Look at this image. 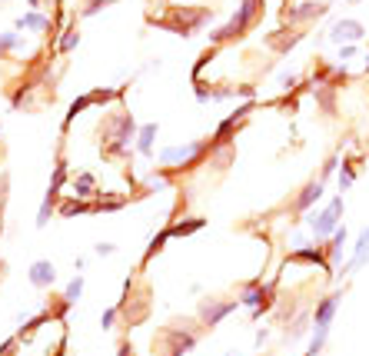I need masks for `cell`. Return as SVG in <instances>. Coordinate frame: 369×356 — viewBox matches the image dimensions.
<instances>
[{
	"mask_svg": "<svg viewBox=\"0 0 369 356\" xmlns=\"http://www.w3.org/2000/svg\"><path fill=\"white\" fill-rule=\"evenodd\" d=\"M346 240H349V230H346V227H340V230H336V233H333V240H329V243L323 247V250H326V260L333 263V270H336V266H343Z\"/></svg>",
	"mask_w": 369,
	"mask_h": 356,
	"instance_id": "obj_14",
	"label": "cell"
},
{
	"mask_svg": "<svg viewBox=\"0 0 369 356\" xmlns=\"http://www.w3.org/2000/svg\"><path fill=\"white\" fill-rule=\"evenodd\" d=\"M356 160L359 156H343V163H340V193H346L356 183Z\"/></svg>",
	"mask_w": 369,
	"mask_h": 356,
	"instance_id": "obj_16",
	"label": "cell"
},
{
	"mask_svg": "<svg viewBox=\"0 0 369 356\" xmlns=\"http://www.w3.org/2000/svg\"><path fill=\"white\" fill-rule=\"evenodd\" d=\"M53 206H57V197H44V204L37 210V227H47V220L53 217Z\"/></svg>",
	"mask_w": 369,
	"mask_h": 356,
	"instance_id": "obj_23",
	"label": "cell"
},
{
	"mask_svg": "<svg viewBox=\"0 0 369 356\" xmlns=\"http://www.w3.org/2000/svg\"><path fill=\"white\" fill-rule=\"evenodd\" d=\"M170 230V236H190V233H197V230H203V220L200 217H193V220H180V223H173Z\"/></svg>",
	"mask_w": 369,
	"mask_h": 356,
	"instance_id": "obj_19",
	"label": "cell"
},
{
	"mask_svg": "<svg viewBox=\"0 0 369 356\" xmlns=\"http://www.w3.org/2000/svg\"><path fill=\"white\" fill-rule=\"evenodd\" d=\"M24 47V37L20 33H0V51H20Z\"/></svg>",
	"mask_w": 369,
	"mask_h": 356,
	"instance_id": "obj_24",
	"label": "cell"
},
{
	"mask_svg": "<svg viewBox=\"0 0 369 356\" xmlns=\"http://www.w3.org/2000/svg\"><path fill=\"white\" fill-rule=\"evenodd\" d=\"M50 27V20L44 14H24L20 20H17V30H30V33H44Z\"/></svg>",
	"mask_w": 369,
	"mask_h": 356,
	"instance_id": "obj_17",
	"label": "cell"
},
{
	"mask_svg": "<svg viewBox=\"0 0 369 356\" xmlns=\"http://www.w3.org/2000/svg\"><path fill=\"white\" fill-rule=\"evenodd\" d=\"M366 37V27L359 24L356 17H343V20H336V24L329 27V33H326V40L329 44H359Z\"/></svg>",
	"mask_w": 369,
	"mask_h": 356,
	"instance_id": "obj_6",
	"label": "cell"
},
{
	"mask_svg": "<svg viewBox=\"0 0 369 356\" xmlns=\"http://www.w3.org/2000/svg\"><path fill=\"white\" fill-rule=\"evenodd\" d=\"M113 250H117L113 243H97V256H110Z\"/></svg>",
	"mask_w": 369,
	"mask_h": 356,
	"instance_id": "obj_33",
	"label": "cell"
},
{
	"mask_svg": "<svg viewBox=\"0 0 369 356\" xmlns=\"http://www.w3.org/2000/svg\"><path fill=\"white\" fill-rule=\"evenodd\" d=\"M323 193H326V183H323V180H310V183H306V187H303V190L296 193L293 210L306 217V213H310V210H313V206L323 200Z\"/></svg>",
	"mask_w": 369,
	"mask_h": 356,
	"instance_id": "obj_11",
	"label": "cell"
},
{
	"mask_svg": "<svg viewBox=\"0 0 369 356\" xmlns=\"http://www.w3.org/2000/svg\"><path fill=\"white\" fill-rule=\"evenodd\" d=\"M77 44H80V33H77L74 27H70V30L64 33V40H60V51H64V53H67V51H74Z\"/></svg>",
	"mask_w": 369,
	"mask_h": 356,
	"instance_id": "obj_28",
	"label": "cell"
},
{
	"mask_svg": "<svg viewBox=\"0 0 369 356\" xmlns=\"http://www.w3.org/2000/svg\"><path fill=\"white\" fill-rule=\"evenodd\" d=\"M326 10H329V3H323V0H303V3H296V7H286V10H283V24H290V27L310 24V20L326 17Z\"/></svg>",
	"mask_w": 369,
	"mask_h": 356,
	"instance_id": "obj_5",
	"label": "cell"
},
{
	"mask_svg": "<svg viewBox=\"0 0 369 356\" xmlns=\"http://www.w3.org/2000/svg\"><path fill=\"white\" fill-rule=\"evenodd\" d=\"M27 277H30V283H33L37 290H47V286L57 283V266H53L50 260H37V263H30Z\"/></svg>",
	"mask_w": 369,
	"mask_h": 356,
	"instance_id": "obj_12",
	"label": "cell"
},
{
	"mask_svg": "<svg viewBox=\"0 0 369 356\" xmlns=\"http://www.w3.org/2000/svg\"><path fill=\"white\" fill-rule=\"evenodd\" d=\"M156 133H160V127L156 124H147V127H140V133H137V140H133V150L140 153V156H153V143H156Z\"/></svg>",
	"mask_w": 369,
	"mask_h": 356,
	"instance_id": "obj_15",
	"label": "cell"
},
{
	"mask_svg": "<svg viewBox=\"0 0 369 356\" xmlns=\"http://www.w3.org/2000/svg\"><path fill=\"white\" fill-rule=\"evenodd\" d=\"M83 286H87V280H83V277H74V280L67 283V290H64V303L74 306L77 300H80V293H83Z\"/></svg>",
	"mask_w": 369,
	"mask_h": 356,
	"instance_id": "obj_20",
	"label": "cell"
},
{
	"mask_svg": "<svg viewBox=\"0 0 369 356\" xmlns=\"http://www.w3.org/2000/svg\"><path fill=\"white\" fill-rule=\"evenodd\" d=\"M163 340H167V350H163V356H183L190 353L193 346H197V333L193 330H167L163 333Z\"/></svg>",
	"mask_w": 369,
	"mask_h": 356,
	"instance_id": "obj_9",
	"label": "cell"
},
{
	"mask_svg": "<svg viewBox=\"0 0 369 356\" xmlns=\"http://www.w3.org/2000/svg\"><path fill=\"white\" fill-rule=\"evenodd\" d=\"M366 74H369V53H366Z\"/></svg>",
	"mask_w": 369,
	"mask_h": 356,
	"instance_id": "obj_35",
	"label": "cell"
},
{
	"mask_svg": "<svg viewBox=\"0 0 369 356\" xmlns=\"http://www.w3.org/2000/svg\"><path fill=\"white\" fill-rule=\"evenodd\" d=\"M117 316H120V306H110V310H103V316H100V327H103V330H113Z\"/></svg>",
	"mask_w": 369,
	"mask_h": 356,
	"instance_id": "obj_27",
	"label": "cell"
},
{
	"mask_svg": "<svg viewBox=\"0 0 369 356\" xmlns=\"http://www.w3.org/2000/svg\"><path fill=\"white\" fill-rule=\"evenodd\" d=\"M147 187L150 190H167V174H163V170H160V174H150Z\"/></svg>",
	"mask_w": 369,
	"mask_h": 356,
	"instance_id": "obj_29",
	"label": "cell"
},
{
	"mask_svg": "<svg viewBox=\"0 0 369 356\" xmlns=\"http://www.w3.org/2000/svg\"><path fill=\"white\" fill-rule=\"evenodd\" d=\"M366 263H369V227L359 230V236H356V243H353V254H349V260H346L343 266H340V273H343V277H349V273L363 270Z\"/></svg>",
	"mask_w": 369,
	"mask_h": 356,
	"instance_id": "obj_8",
	"label": "cell"
},
{
	"mask_svg": "<svg viewBox=\"0 0 369 356\" xmlns=\"http://www.w3.org/2000/svg\"><path fill=\"white\" fill-rule=\"evenodd\" d=\"M306 323H313V316H306V313H303V316H299V320H296V323H290V330H286V340H290V343H296V340H303V336H306Z\"/></svg>",
	"mask_w": 369,
	"mask_h": 356,
	"instance_id": "obj_21",
	"label": "cell"
},
{
	"mask_svg": "<svg viewBox=\"0 0 369 356\" xmlns=\"http://www.w3.org/2000/svg\"><path fill=\"white\" fill-rule=\"evenodd\" d=\"M94 177L90 174H80V177H74V193H77V200H90L94 197Z\"/></svg>",
	"mask_w": 369,
	"mask_h": 356,
	"instance_id": "obj_18",
	"label": "cell"
},
{
	"mask_svg": "<svg viewBox=\"0 0 369 356\" xmlns=\"http://www.w3.org/2000/svg\"><path fill=\"white\" fill-rule=\"evenodd\" d=\"M303 223L310 227V240H313L316 247H326V243L333 240V233L340 230V223H343V193L333 197L323 210H310V213L303 217Z\"/></svg>",
	"mask_w": 369,
	"mask_h": 356,
	"instance_id": "obj_1",
	"label": "cell"
},
{
	"mask_svg": "<svg viewBox=\"0 0 369 356\" xmlns=\"http://www.w3.org/2000/svg\"><path fill=\"white\" fill-rule=\"evenodd\" d=\"M236 310H240V300H206V303H200V320L206 327H217Z\"/></svg>",
	"mask_w": 369,
	"mask_h": 356,
	"instance_id": "obj_7",
	"label": "cell"
},
{
	"mask_svg": "<svg viewBox=\"0 0 369 356\" xmlns=\"http://www.w3.org/2000/svg\"><path fill=\"white\" fill-rule=\"evenodd\" d=\"M296 83H299V77L296 74H290V70L279 74V90H296Z\"/></svg>",
	"mask_w": 369,
	"mask_h": 356,
	"instance_id": "obj_30",
	"label": "cell"
},
{
	"mask_svg": "<svg viewBox=\"0 0 369 356\" xmlns=\"http://www.w3.org/2000/svg\"><path fill=\"white\" fill-rule=\"evenodd\" d=\"M340 303H343V293H329V297H323L320 303L313 306V327H333V320H336V313H340Z\"/></svg>",
	"mask_w": 369,
	"mask_h": 356,
	"instance_id": "obj_10",
	"label": "cell"
},
{
	"mask_svg": "<svg viewBox=\"0 0 369 356\" xmlns=\"http://www.w3.org/2000/svg\"><path fill=\"white\" fill-rule=\"evenodd\" d=\"M240 306H246L253 313V320H260L266 310H273V283L253 280L243 286V297H240Z\"/></svg>",
	"mask_w": 369,
	"mask_h": 356,
	"instance_id": "obj_4",
	"label": "cell"
},
{
	"mask_svg": "<svg viewBox=\"0 0 369 356\" xmlns=\"http://www.w3.org/2000/svg\"><path fill=\"white\" fill-rule=\"evenodd\" d=\"M167 240H170V230H163V233H160V236H153V240H150V250H147V256H144V260H153V256L160 254V250H163V243H167Z\"/></svg>",
	"mask_w": 369,
	"mask_h": 356,
	"instance_id": "obj_25",
	"label": "cell"
},
{
	"mask_svg": "<svg viewBox=\"0 0 369 356\" xmlns=\"http://www.w3.org/2000/svg\"><path fill=\"white\" fill-rule=\"evenodd\" d=\"M290 247H293V254L296 250H306V247H310V236H306V233H293V236H290Z\"/></svg>",
	"mask_w": 369,
	"mask_h": 356,
	"instance_id": "obj_31",
	"label": "cell"
},
{
	"mask_svg": "<svg viewBox=\"0 0 369 356\" xmlns=\"http://www.w3.org/2000/svg\"><path fill=\"white\" fill-rule=\"evenodd\" d=\"M210 153V140H193V143H173L156 153L163 174H176V170H190Z\"/></svg>",
	"mask_w": 369,
	"mask_h": 356,
	"instance_id": "obj_2",
	"label": "cell"
},
{
	"mask_svg": "<svg viewBox=\"0 0 369 356\" xmlns=\"http://www.w3.org/2000/svg\"><path fill=\"white\" fill-rule=\"evenodd\" d=\"M290 260H293V263H310V266H320L326 277H333V263L326 260V250H323V247H306V250H296Z\"/></svg>",
	"mask_w": 369,
	"mask_h": 356,
	"instance_id": "obj_13",
	"label": "cell"
},
{
	"mask_svg": "<svg viewBox=\"0 0 369 356\" xmlns=\"http://www.w3.org/2000/svg\"><path fill=\"white\" fill-rule=\"evenodd\" d=\"M356 53H359V47H356V44H343V47H340V64H343V60H353Z\"/></svg>",
	"mask_w": 369,
	"mask_h": 356,
	"instance_id": "obj_32",
	"label": "cell"
},
{
	"mask_svg": "<svg viewBox=\"0 0 369 356\" xmlns=\"http://www.w3.org/2000/svg\"><path fill=\"white\" fill-rule=\"evenodd\" d=\"M77 213H94V204H83V200H67L60 206V217H77Z\"/></svg>",
	"mask_w": 369,
	"mask_h": 356,
	"instance_id": "obj_22",
	"label": "cell"
},
{
	"mask_svg": "<svg viewBox=\"0 0 369 356\" xmlns=\"http://www.w3.org/2000/svg\"><path fill=\"white\" fill-rule=\"evenodd\" d=\"M340 163H343V156H340V153H333V156H329V160L323 163V174H320V180H323V183H326V180L333 177L336 170H340Z\"/></svg>",
	"mask_w": 369,
	"mask_h": 356,
	"instance_id": "obj_26",
	"label": "cell"
},
{
	"mask_svg": "<svg viewBox=\"0 0 369 356\" xmlns=\"http://www.w3.org/2000/svg\"><path fill=\"white\" fill-rule=\"evenodd\" d=\"M120 356H133V346H130L126 340H123V343H120Z\"/></svg>",
	"mask_w": 369,
	"mask_h": 356,
	"instance_id": "obj_34",
	"label": "cell"
},
{
	"mask_svg": "<svg viewBox=\"0 0 369 356\" xmlns=\"http://www.w3.org/2000/svg\"><path fill=\"white\" fill-rule=\"evenodd\" d=\"M263 3H266V0H243V3H240V10L230 17V24H223L217 33H210V40H213V44H226V40H236V37H243L246 30L260 20V14H263Z\"/></svg>",
	"mask_w": 369,
	"mask_h": 356,
	"instance_id": "obj_3",
	"label": "cell"
},
{
	"mask_svg": "<svg viewBox=\"0 0 369 356\" xmlns=\"http://www.w3.org/2000/svg\"><path fill=\"white\" fill-rule=\"evenodd\" d=\"M349 3H359V0H349Z\"/></svg>",
	"mask_w": 369,
	"mask_h": 356,
	"instance_id": "obj_36",
	"label": "cell"
}]
</instances>
